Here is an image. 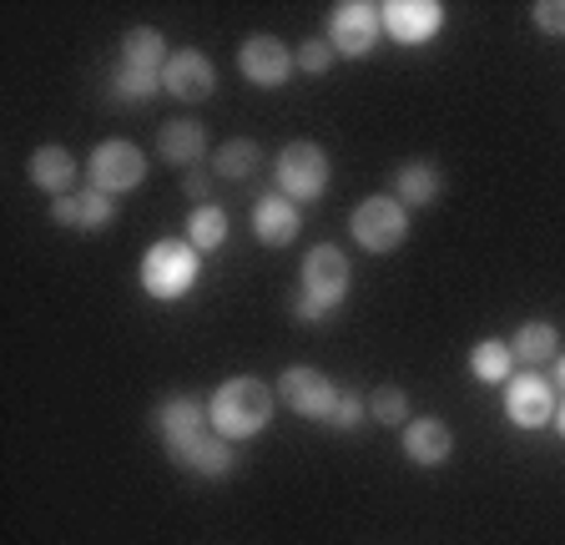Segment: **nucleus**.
Masks as SVG:
<instances>
[{"mask_svg": "<svg viewBox=\"0 0 565 545\" xmlns=\"http://www.w3.org/2000/svg\"><path fill=\"white\" fill-rule=\"evenodd\" d=\"M177 464H188L192 474H207V480H217V474H227L233 470V439H223V435H202V439H192L188 445V455Z\"/></svg>", "mask_w": 565, "mask_h": 545, "instance_id": "aec40b11", "label": "nucleus"}, {"mask_svg": "<svg viewBox=\"0 0 565 545\" xmlns=\"http://www.w3.org/2000/svg\"><path fill=\"white\" fill-rule=\"evenodd\" d=\"M379 15H384V36H394L399 46H424L445 25L439 0H388V6H379Z\"/></svg>", "mask_w": 565, "mask_h": 545, "instance_id": "9b49d317", "label": "nucleus"}, {"mask_svg": "<svg viewBox=\"0 0 565 545\" xmlns=\"http://www.w3.org/2000/svg\"><path fill=\"white\" fill-rule=\"evenodd\" d=\"M555 429L565 435V404H555Z\"/></svg>", "mask_w": 565, "mask_h": 545, "instance_id": "473e14b6", "label": "nucleus"}, {"mask_svg": "<svg viewBox=\"0 0 565 545\" xmlns=\"http://www.w3.org/2000/svg\"><path fill=\"white\" fill-rule=\"evenodd\" d=\"M258 162H263V152H258V142H247V137H237V142H223L217 152H212V172H217V178H227V182L247 178V172H253Z\"/></svg>", "mask_w": 565, "mask_h": 545, "instance_id": "393cba45", "label": "nucleus"}, {"mask_svg": "<svg viewBox=\"0 0 565 545\" xmlns=\"http://www.w3.org/2000/svg\"><path fill=\"white\" fill-rule=\"evenodd\" d=\"M298 227H303V217H298L294 197H282V192L258 197V207H253V233H258V243H268V248H288V243L298 237Z\"/></svg>", "mask_w": 565, "mask_h": 545, "instance_id": "2eb2a0df", "label": "nucleus"}, {"mask_svg": "<svg viewBox=\"0 0 565 545\" xmlns=\"http://www.w3.org/2000/svg\"><path fill=\"white\" fill-rule=\"evenodd\" d=\"M182 188H188V197L198 202V207H202V202H207V178H202V172H192V178L182 182Z\"/></svg>", "mask_w": 565, "mask_h": 545, "instance_id": "7c9ffc66", "label": "nucleus"}, {"mask_svg": "<svg viewBox=\"0 0 565 545\" xmlns=\"http://www.w3.org/2000/svg\"><path fill=\"white\" fill-rule=\"evenodd\" d=\"M212 435L223 439H253L268 429L273 419V389L263 380H253V374H237V380H227L223 389L212 394Z\"/></svg>", "mask_w": 565, "mask_h": 545, "instance_id": "f257e3e1", "label": "nucleus"}, {"mask_svg": "<svg viewBox=\"0 0 565 545\" xmlns=\"http://www.w3.org/2000/svg\"><path fill=\"white\" fill-rule=\"evenodd\" d=\"M167 41L157 36L152 25H137L121 36V66H141V72H167Z\"/></svg>", "mask_w": 565, "mask_h": 545, "instance_id": "412c9836", "label": "nucleus"}, {"mask_svg": "<svg viewBox=\"0 0 565 545\" xmlns=\"http://www.w3.org/2000/svg\"><path fill=\"white\" fill-rule=\"evenodd\" d=\"M237 66H243V76L253 86L273 92V86H282L288 76H294L298 56H288V46H282L278 36H247L243 51H237Z\"/></svg>", "mask_w": 565, "mask_h": 545, "instance_id": "f8f14e48", "label": "nucleus"}, {"mask_svg": "<svg viewBox=\"0 0 565 545\" xmlns=\"http://www.w3.org/2000/svg\"><path fill=\"white\" fill-rule=\"evenodd\" d=\"M157 147H162L167 162H177V167H198L202 157H207V127H202L198 117H177V121H167V127H162Z\"/></svg>", "mask_w": 565, "mask_h": 545, "instance_id": "f3484780", "label": "nucleus"}, {"mask_svg": "<svg viewBox=\"0 0 565 545\" xmlns=\"http://www.w3.org/2000/svg\"><path fill=\"white\" fill-rule=\"evenodd\" d=\"M455 450V429L439 425V419H409L404 425V455L414 464H445Z\"/></svg>", "mask_w": 565, "mask_h": 545, "instance_id": "dca6fc26", "label": "nucleus"}, {"mask_svg": "<svg viewBox=\"0 0 565 545\" xmlns=\"http://www.w3.org/2000/svg\"><path fill=\"white\" fill-rule=\"evenodd\" d=\"M364 415H369V399H364V394H343V399H339V409H333V419H329V425L349 435V429H359V425H364Z\"/></svg>", "mask_w": 565, "mask_h": 545, "instance_id": "c85d7f7f", "label": "nucleus"}, {"mask_svg": "<svg viewBox=\"0 0 565 545\" xmlns=\"http://www.w3.org/2000/svg\"><path fill=\"white\" fill-rule=\"evenodd\" d=\"M505 415H510V425H520V429L551 425L555 419V384L541 380L535 368L515 374V380L505 384Z\"/></svg>", "mask_w": 565, "mask_h": 545, "instance_id": "9d476101", "label": "nucleus"}, {"mask_svg": "<svg viewBox=\"0 0 565 545\" xmlns=\"http://www.w3.org/2000/svg\"><path fill=\"white\" fill-rule=\"evenodd\" d=\"M31 182L51 197H71V182H76V157L66 147H41L31 157Z\"/></svg>", "mask_w": 565, "mask_h": 545, "instance_id": "a211bd4d", "label": "nucleus"}, {"mask_svg": "<svg viewBox=\"0 0 565 545\" xmlns=\"http://www.w3.org/2000/svg\"><path fill=\"white\" fill-rule=\"evenodd\" d=\"M198 258L202 253L192 248V243L162 237V243H152L147 258H141V288L152 298H162V303H172V298H182L192 284H198V268H202Z\"/></svg>", "mask_w": 565, "mask_h": 545, "instance_id": "7ed1b4c3", "label": "nucleus"}, {"mask_svg": "<svg viewBox=\"0 0 565 545\" xmlns=\"http://www.w3.org/2000/svg\"><path fill=\"white\" fill-rule=\"evenodd\" d=\"M282 399H288V409L303 419H333V409H339L343 389L329 380V374H318V368L308 364H294V368H282Z\"/></svg>", "mask_w": 565, "mask_h": 545, "instance_id": "423d86ee", "label": "nucleus"}, {"mask_svg": "<svg viewBox=\"0 0 565 545\" xmlns=\"http://www.w3.org/2000/svg\"><path fill=\"white\" fill-rule=\"evenodd\" d=\"M349 227H353V243L364 253H394L409 237V207L399 197H369L353 207Z\"/></svg>", "mask_w": 565, "mask_h": 545, "instance_id": "20e7f679", "label": "nucleus"}, {"mask_svg": "<svg viewBox=\"0 0 565 545\" xmlns=\"http://www.w3.org/2000/svg\"><path fill=\"white\" fill-rule=\"evenodd\" d=\"M278 192L294 202H318L329 192V157L313 142H288L278 157Z\"/></svg>", "mask_w": 565, "mask_h": 545, "instance_id": "39448f33", "label": "nucleus"}, {"mask_svg": "<svg viewBox=\"0 0 565 545\" xmlns=\"http://www.w3.org/2000/svg\"><path fill=\"white\" fill-rule=\"evenodd\" d=\"M188 243L198 253H217L227 243V213L217 207V202H202V207H192L188 217Z\"/></svg>", "mask_w": 565, "mask_h": 545, "instance_id": "5701e85b", "label": "nucleus"}, {"mask_svg": "<svg viewBox=\"0 0 565 545\" xmlns=\"http://www.w3.org/2000/svg\"><path fill=\"white\" fill-rule=\"evenodd\" d=\"M510 354H515L525 368L551 364V359H561V333H555V323H545V319L520 323L515 339H510Z\"/></svg>", "mask_w": 565, "mask_h": 545, "instance_id": "6ab92c4d", "label": "nucleus"}, {"mask_svg": "<svg viewBox=\"0 0 565 545\" xmlns=\"http://www.w3.org/2000/svg\"><path fill=\"white\" fill-rule=\"evenodd\" d=\"M510 364H515V354H510V344H500V339H484L470 354V368L480 384H510Z\"/></svg>", "mask_w": 565, "mask_h": 545, "instance_id": "b1692460", "label": "nucleus"}, {"mask_svg": "<svg viewBox=\"0 0 565 545\" xmlns=\"http://www.w3.org/2000/svg\"><path fill=\"white\" fill-rule=\"evenodd\" d=\"M333 56H339V51H333L329 41H303V46H298V66H303L308 76H323L333 66Z\"/></svg>", "mask_w": 565, "mask_h": 545, "instance_id": "cd10ccee", "label": "nucleus"}, {"mask_svg": "<svg viewBox=\"0 0 565 545\" xmlns=\"http://www.w3.org/2000/svg\"><path fill=\"white\" fill-rule=\"evenodd\" d=\"M369 415H374L379 425H409V399H404V389L384 384V389L369 394Z\"/></svg>", "mask_w": 565, "mask_h": 545, "instance_id": "bb28decb", "label": "nucleus"}, {"mask_svg": "<svg viewBox=\"0 0 565 545\" xmlns=\"http://www.w3.org/2000/svg\"><path fill=\"white\" fill-rule=\"evenodd\" d=\"M207 429H212V409L202 399H192V394L167 399L162 409H157V435H162V445H167V455H172V460H182L192 439H202Z\"/></svg>", "mask_w": 565, "mask_h": 545, "instance_id": "1a4fd4ad", "label": "nucleus"}, {"mask_svg": "<svg viewBox=\"0 0 565 545\" xmlns=\"http://www.w3.org/2000/svg\"><path fill=\"white\" fill-rule=\"evenodd\" d=\"M394 188H399L404 207H429V202L439 197V167L435 162H404Z\"/></svg>", "mask_w": 565, "mask_h": 545, "instance_id": "4be33fe9", "label": "nucleus"}, {"mask_svg": "<svg viewBox=\"0 0 565 545\" xmlns=\"http://www.w3.org/2000/svg\"><path fill=\"white\" fill-rule=\"evenodd\" d=\"M530 21L541 25L545 36H565V0H535Z\"/></svg>", "mask_w": 565, "mask_h": 545, "instance_id": "c756f323", "label": "nucleus"}, {"mask_svg": "<svg viewBox=\"0 0 565 545\" xmlns=\"http://www.w3.org/2000/svg\"><path fill=\"white\" fill-rule=\"evenodd\" d=\"M379 31H384V15H379V6H369V0H343L329 15V36H333L339 56H369Z\"/></svg>", "mask_w": 565, "mask_h": 545, "instance_id": "6e6552de", "label": "nucleus"}, {"mask_svg": "<svg viewBox=\"0 0 565 545\" xmlns=\"http://www.w3.org/2000/svg\"><path fill=\"white\" fill-rule=\"evenodd\" d=\"M111 217H117V197H106V192H96V188L71 192V197L51 202V223H61V227H86V233H102Z\"/></svg>", "mask_w": 565, "mask_h": 545, "instance_id": "4468645a", "label": "nucleus"}, {"mask_svg": "<svg viewBox=\"0 0 565 545\" xmlns=\"http://www.w3.org/2000/svg\"><path fill=\"white\" fill-rule=\"evenodd\" d=\"M343 293H349V258H343L333 243H318L303 258V293L294 298V319L298 323L329 319L343 303Z\"/></svg>", "mask_w": 565, "mask_h": 545, "instance_id": "f03ea898", "label": "nucleus"}, {"mask_svg": "<svg viewBox=\"0 0 565 545\" xmlns=\"http://www.w3.org/2000/svg\"><path fill=\"white\" fill-rule=\"evenodd\" d=\"M86 172H92V188L96 192L121 197V192L141 188V178H147V157H141L131 142H102L92 152V162H86Z\"/></svg>", "mask_w": 565, "mask_h": 545, "instance_id": "0eeeda50", "label": "nucleus"}, {"mask_svg": "<svg viewBox=\"0 0 565 545\" xmlns=\"http://www.w3.org/2000/svg\"><path fill=\"white\" fill-rule=\"evenodd\" d=\"M555 384H561V389H565V354L555 359Z\"/></svg>", "mask_w": 565, "mask_h": 545, "instance_id": "2f4dec72", "label": "nucleus"}, {"mask_svg": "<svg viewBox=\"0 0 565 545\" xmlns=\"http://www.w3.org/2000/svg\"><path fill=\"white\" fill-rule=\"evenodd\" d=\"M162 86L177 101H207L212 86H217V72H212V61L202 56V51H177V56L167 61Z\"/></svg>", "mask_w": 565, "mask_h": 545, "instance_id": "ddd939ff", "label": "nucleus"}, {"mask_svg": "<svg viewBox=\"0 0 565 545\" xmlns=\"http://www.w3.org/2000/svg\"><path fill=\"white\" fill-rule=\"evenodd\" d=\"M111 92H117L121 101H131V107H141V101H152V96L162 92V72H141V66H117V76H111Z\"/></svg>", "mask_w": 565, "mask_h": 545, "instance_id": "a878e982", "label": "nucleus"}]
</instances>
